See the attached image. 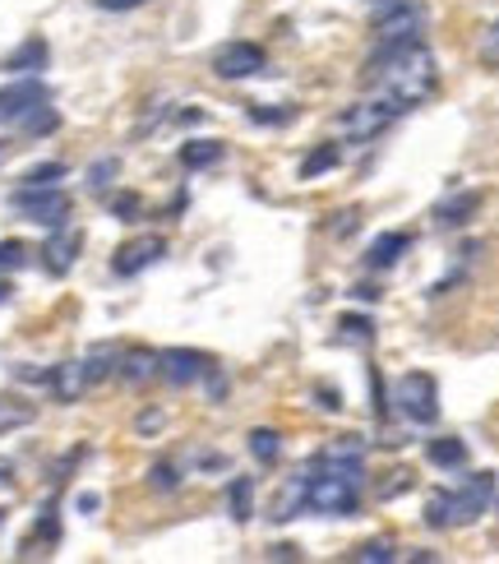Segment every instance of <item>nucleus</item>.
Returning <instances> with one entry per match:
<instances>
[{"label": "nucleus", "instance_id": "obj_1", "mask_svg": "<svg viewBox=\"0 0 499 564\" xmlns=\"http://www.w3.org/2000/svg\"><path fill=\"white\" fill-rule=\"evenodd\" d=\"M361 496H366V440L338 435L292 477V490L278 496L273 519L288 523V519H301V513L351 519V513H361Z\"/></svg>", "mask_w": 499, "mask_h": 564}, {"label": "nucleus", "instance_id": "obj_18", "mask_svg": "<svg viewBox=\"0 0 499 564\" xmlns=\"http://www.w3.org/2000/svg\"><path fill=\"white\" fill-rule=\"evenodd\" d=\"M223 158H227V149L218 144V139H189V144L181 149V167L204 172V167H218Z\"/></svg>", "mask_w": 499, "mask_h": 564}, {"label": "nucleus", "instance_id": "obj_25", "mask_svg": "<svg viewBox=\"0 0 499 564\" xmlns=\"http://www.w3.org/2000/svg\"><path fill=\"white\" fill-rule=\"evenodd\" d=\"M65 162H37V167H29L23 172V185H56V181H65Z\"/></svg>", "mask_w": 499, "mask_h": 564}, {"label": "nucleus", "instance_id": "obj_9", "mask_svg": "<svg viewBox=\"0 0 499 564\" xmlns=\"http://www.w3.org/2000/svg\"><path fill=\"white\" fill-rule=\"evenodd\" d=\"M208 370H213V361L204 357V351H195V347H166V351H158V375L172 389H185V384L204 380Z\"/></svg>", "mask_w": 499, "mask_h": 564}, {"label": "nucleus", "instance_id": "obj_6", "mask_svg": "<svg viewBox=\"0 0 499 564\" xmlns=\"http://www.w3.org/2000/svg\"><path fill=\"white\" fill-rule=\"evenodd\" d=\"M10 208H14V214H23L29 223L46 227V231H56V227L69 223V208H75V204H69V195L56 191V185H23V191L10 195Z\"/></svg>", "mask_w": 499, "mask_h": 564}, {"label": "nucleus", "instance_id": "obj_38", "mask_svg": "<svg viewBox=\"0 0 499 564\" xmlns=\"http://www.w3.org/2000/svg\"><path fill=\"white\" fill-rule=\"evenodd\" d=\"M10 481H14V467H10L6 458H0V486H10Z\"/></svg>", "mask_w": 499, "mask_h": 564}, {"label": "nucleus", "instance_id": "obj_27", "mask_svg": "<svg viewBox=\"0 0 499 564\" xmlns=\"http://www.w3.org/2000/svg\"><path fill=\"white\" fill-rule=\"evenodd\" d=\"M356 560L361 564H389V560H398V546L384 542V536H375V542H366L361 551H356Z\"/></svg>", "mask_w": 499, "mask_h": 564}, {"label": "nucleus", "instance_id": "obj_10", "mask_svg": "<svg viewBox=\"0 0 499 564\" xmlns=\"http://www.w3.org/2000/svg\"><path fill=\"white\" fill-rule=\"evenodd\" d=\"M162 254H166V241H162V237H134V241H126L121 250H116L111 273H116V278H134V273L153 269Z\"/></svg>", "mask_w": 499, "mask_h": 564}, {"label": "nucleus", "instance_id": "obj_35", "mask_svg": "<svg viewBox=\"0 0 499 564\" xmlns=\"http://www.w3.org/2000/svg\"><path fill=\"white\" fill-rule=\"evenodd\" d=\"M149 0H98V10H111V14H126V10H139Z\"/></svg>", "mask_w": 499, "mask_h": 564}, {"label": "nucleus", "instance_id": "obj_11", "mask_svg": "<svg viewBox=\"0 0 499 564\" xmlns=\"http://www.w3.org/2000/svg\"><path fill=\"white\" fill-rule=\"evenodd\" d=\"M79 250H84V237H79V231H75V227H56V237L46 241V250H42V254H46V260H42L46 273H52V278H65L69 269H75V254H79Z\"/></svg>", "mask_w": 499, "mask_h": 564}, {"label": "nucleus", "instance_id": "obj_37", "mask_svg": "<svg viewBox=\"0 0 499 564\" xmlns=\"http://www.w3.org/2000/svg\"><path fill=\"white\" fill-rule=\"evenodd\" d=\"M75 505H79V513H93V509H102V500H98V496H93V490H84V496H79Z\"/></svg>", "mask_w": 499, "mask_h": 564}, {"label": "nucleus", "instance_id": "obj_15", "mask_svg": "<svg viewBox=\"0 0 499 564\" xmlns=\"http://www.w3.org/2000/svg\"><path fill=\"white\" fill-rule=\"evenodd\" d=\"M425 458L435 467H444V473H458V467H467V440H458V435L425 440Z\"/></svg>", "mask_w": 499, "mask_h": 564}, {"label": "nucleus", "instance_id": "obj_31", "mask_svg": "<svg viewBox=\"0 0 499 564\" xmlns=\"http://www.w3.org/2000/svg\"><path fill=\"white\" fill-rule=\"evenodd\" d=\"M250 121H259V126H288V121H296V107H250Z\"/></svg>", "mask_w": 499, "mask_h": 564}, {"label": "nucleus", "instance_id": "obj_33", "mask_svg": "<svg viewBox=\"0 0 499 564\" xmlns=\"http://www.w3.org/2000/svg\"><path fill=\"white\" fill-rule=\"evenodd\" d=\"M481 61H486L490 69H499V19L490 23V33L481 37Z\"/></svg>", "mask_w": 499, "mask_h": 564}, {"label": "nucleus", "instance_id": "obj_34", "mask_svg": "<svg viewBox=\"0 0 499 564\" xmlns=\"http://www.w3.org/2000/svg\"><path fill=\"white\" fill-rule=\"evenodd\" d=\"M315 403H319L324 412H343V393L333 389V384H324V389H315Z\"/></svg>", "mask_w": 499, "mask_h": 564}, {"label": "nucleus", "instance_id": "obj_4", "mask_svg": "<svg viewBox=\"0 0 499 564\" xmlns=\"http://www.w3.org/2000/svg\"><path fill=\"white\" fill-rule=\"evenodd\" d=\"M393 403H398L402 416L412 421V426H435L440 421V384H435V375L408 370L393 384Z\"/></svg>", "mask_w": 499, "mask_h": 564}, {"label": "nucleus", "instance_id": "obj_19", "mask_svg": "<svg viewBox=\"0 0 499 564\" xmlns=\"http://www.w3.org/2000/svg\"><path fill=\"white\" fill-rule=\"evenodd\" d=\"M227 513L236 523L254 519V481L250 477H231V486H227Z\"/></svg>", "mask_w": 499, "mask_h": 564}, {"label": "nucleus", "instance_id": "obj_32", "mask_svg": "<svg viewBox=\"0 0 499 564\" xmlns=\"http://www.w3.org/2000/svg\"><path fill=\"white\" fill-rule=\"evenodd\" d=\"M23 260H29V246H19V241H0V269H19Z\"/></svg>", "mask_w": 499, "mask_h": 564}, {"label": "nucleus", "instance_id": "obj_13", "mask_svg": "<svg viewBox=\"0 0 499 564\" xmlns=\"http://www.w3.org/2000/svg\"><path fill=\"white\" fill-rule=\"evenodd\" d=\"M46 61H52V46H46V37H29V42L14 46L0 69H6V75H37V69H46Z\"/></svg>", "mask_w": 499, "mask_h": 564}, {"label": "nucleus", "instance_id": "obj_23", "mask_svg": "<svg viewBox=\"0 0 499 564\" xmlns=\"http://www.w3.org/2000/svg\"><path fill=\"white\" fill-rule=\"evenodd\" d=\"M19 126H23V134H33V139H37V134H52V130L61 126V111H56L52 102H42L37 111H29V116H23Z\"/></svg>", "mask_w": 499, "mask_h": 564}, {"label": "nucleus", "instance_id": "obj_21", "mask_svg": "<svg viewBox=\"0 0 499 564\" xmlns=\"http://www.w3.org/2000/svg\"><path fill=\"white\" fill-rule=\"evenodd\" d=\"M343 162V149L338 144H319V149H311L301 158V181H315V176H328L333 167Z\"/></svg>", "mask_w": 499, "mask_h": 564}, {"label": "nucleus", "instance_id": "obj_26", "mask_svg": "<svg viewBox=\"0 0 499 564\" xmlns=\"http://www.w3.org/2000/svg\"><path fill=\"white\" fill-rule=\"evenodd\" d=\"M29 421H33V408L29 403H0V435L29 426Z\"/></svg>", "mask_w": 499, "mask_h": 564}, {"label": "nucleus", "instance_id": "obj_7", "mask_svg": "<svg viewBox=\"0 0 499 564\" xmlns=\"http://www.w3.org/2000/svg\"><path fill=\"white\" fill-rule=\"evenodd\" d=\"M269 69V52L259 42H227L213 52V75L218 79H254V75H264Z\"/></svg>", "mask_w": 499, "mask_h": 564}, {"label": "nucleus", "instance_id": "obj_29", "mask_svg": "<svg viewBox=\"0 0 499 564\" xmlns=\"http://www.w3.org/2000/svg\"><path fill=\"white\" fill-rule=\"evenodd\" d=\"M116 172H121V162H116V158H102V162H93V167H88V191H107V185H111V176Z\"/></svg>", "mask_w": 499, "mask_h": 564}, {"label": "nucleus", "instance_id": "obj_28", "mask_svg": "<svg viewBox=\"0 0 499 564\" xmlns=\"http://www.w3.org/2000/svg\"><path fill=\"white\" fill-rule=\"evenodd\" d=\"M149 486L162 490V496H166V490H176V486H181L176 463H153V467H149Z\"/></svg>", "mask_w": 499, "mask_h": 564}, {"label": "nucleus", "instance_id": "obj_20", "mask_svg": "<svg viewBox=\"0 0 499 564\" xmlns=\"http://www.w3.org/2000/svg\"><path fill=\"white\" fill-rule=\"evenodd\" d=\"M79 366H84V380L88 384H102V380H111V375H116V366H121V351H116V347H98V351H88Z\"/></svg>", "mask_w": 499, "mask_h": 564}, {"label": "nucleus", "instance_id": "obj_12", "mask_svg": "<svg viewBox=\"0 0 499 564\" xmlns=\"http://www.w3.org/2000/svg\"><path fill=\"white\" fill-rule=\"evenodd\" d=\"M477 208H481V191H454L448 199L435 204V214H431V218H435V227H448V231H454V227H467Z\"/></svg>", "mask_w": 499, "mask_h": 564}, {"label": "nucleus", "instance_id": "obj_40", "mask_svg": "<svg viewBox=\"0 0 499 564\" xmlns=\"http://www.w3.org/2000/svg\"><path fill=\"white\" fill-rule=\"evenodd\" d=\"M10 158V144H6V139H0V162H6Z\"/></svg>", "mask_w": 499, "mask_h": 564}, {"label": "nucleus", "instance_id": "obj_36", "mask_svg": "<svg viewBox=\"0 0 499 564\" xmlns=\"http://www.w3.org/2000/svg\"><path fill=\"white\" fill-rule=\"evenodd\" d=\"M162 426V412H144V416H139V431H144V435H153Z\"/></svg>", "mask_w": 499, "mask_h": 564}, {"label": "nucleus", "instance_id": "obj_22", "mask_svg": "<svg viewBox=\"0 0 499 564\" xmlns=\"http://www.w3.org/2000/svg\"><path fill=\"white\" fill-rule=\"evenodd\" d=\"M250 454L259 458V463H264V467H273L278 458H282V435L278 431H269V426H259V431H250Z\"/></svg>", "mask_w": 499, "mask_h": 564}, {"label": "nucleus", "instance_id": "obj_14", "mask_svg": "<svg viewBox=\"0 0 499 564\" xmlns=\"http://www.w3.org/2000/svg\"><path fill=\"white\" fill-rule=\"evenodd\" d=\"M412 250V231H384V237H375L370 250H366V269H393L402 254Z\"/></svg>", "mask_w": 499, "mask_h": 564}, {"label": "nucleus", "instance_id": "obj_2", "mask_svg": "<svg viewBox=\"0 0 499 564\" xmlns=\"http://www.w3.org/2000/svg\"><path fill=\"white\" fill-rule=\"evenodd\" d=\"M435 84H440V69H435V52L425 42L398 46V52H370L361 75L366 93H379V98L398 102L402 111L421 107L435 93Z\"/></svg>", "mask_w": 499, "mask_h": 564}, {"label": "nucleus", "instance_id": "obj_17", "mask_svg": "<svg viewBox=\"0 0 499 564\" xmlns=\"http://www.w3.org/2000/svg\"><path fill=\"white\" fill-rule=\"evenodd\" d=\"M46 384H52V393L61 398V403H75V398L88 389L79 361H65V366H56V370H46Z\"/></svg>", "mask_w": 499, "mask_h": 564}, {"label": "nucleus", "instance_id": "obj_8", "mask_svg": "<svg viewBox=\"0 0 499 564\" xmlns=\"http://www.w3.org/2000/svg\"><path fill=\"white\" fill-rule=\"evenodd\" d=\"M42 102H52V88L37 75H19L14 84L0 88V126H19L29 111H37Z\"/></svg>", "mask_w": 499, "mask_h": 564}, {"label": "nucleus", "instance_id": "obj_5", "mask_svg": "<svg viewBox=\"0 0 499 564\" xmlns=\"http://www.w3.org/2000/svg\"><path fill=\"white\" fill-rule=\"evenodd\" d=\"M402 111L398 102H389V98H379V93H370V98H361V102H351L338 121H343V130H347V139L351 144H370V139H379L393 121H402Z\"/></svg>", "mask_w": 499, "mask_h": 564}, {"label": "nucleus", "instance_id": "obj_3", "mask_svg": "<svg viewBox=\"0 0 499 564\" xmlns=\"http://www.w3.org/2000/svg\"><path fill=\"white\" fill-rule=\"evenodd\" d=\"M495 500V473H471L458 490H431L425 500V528L448 532V528H467L477 523Z\"/></svg>", "mask_w": 499, "mask_h": 564}, {"label": "nucleus", "instance_id": "obj_24", "mask_svg": "<svg viewBox=\"0 0 499 564\" xmlns=\"http://www.w3.org/2000/svg\"><path fill=\"white\" fill-rule=\"evenodd\" d=\"M338 328H343V338H347V343H361V347L375 343V319H370V315H343Z\"/></svg>", "mask_w": 499, "mask_h": 564}, {"label": "nucleus", "instance_id": "obj_16", "mask_svg": "<svg viewBox=\"0 0 499 564\" xmlns=\"http://www.w3.org/2000/svg\"><path fill=\"white\" fill-rule=\"evenodd\" d=\"M116 375H121L126 384H149L158 375V351H149V347L121 351V366H116Z\"/></svg>", "mask_w": 499, "mask_h": 564}, {"label": "nucleus", "instance_id": "obj_39", "mask_svg": "<svg viewBox=\"0 0 499 564\" xmlns=\"http://www.w3.org/2000/svg\"><path fill=\"white\" fill-rule=\"evenodd\" d=\"M10 292H14V288H10V282H0V305H6V301H10Z\"/></svg>", "mask_w": 499, "mask_h": 564}, {"label": "nucleus", "instance_id": "obj_30", "mask_svg": "<svg viewBox=\"0 0 499 564\" xmlns=\"http://www.w3.org/2000/svg\"><path fill=\"white\" fill-rule=\"evenodd\" d=\"M111 214L121 218V223H134L139 214H144V199L130 195V191H126V195H111Z\"/></svg>", "mask_w": 499, "mask_h": 564}]
</instances>
